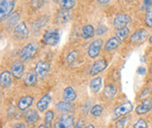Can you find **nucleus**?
Here are the masks:
<instances>
[{
	"instance_id": "nucleus-5",
	"label": "nucleus",
	"mask_w": 152,
	"mask_h": 128,
	"mask_svg": "<svg viewBox=\"0 0 152 128\" xmlns=\"http://www.w3.org/2000/svg\"><path fill=\"white\" fill-rule=\"evenodd\" d=\"M37 52V45L35 43H28L20 51V59L22 61H29Z\"/></svg>"
},
{
	"instance_id": "nucleus-9",
	"label": "nucleus",
	"mask_w": 152,
	"mask_h": 128,
	"mask_svg": "<svg viewBox=\"0 0 152 128\" xmlns=\"http://www.w3.org/2000/svg\"><path fill=\"white\" fill-rule=\"evenodd\" d=\"M28 34H29L28 28L25 22H20V24H18L14 27L13 35L17 39L24 40L28 37Z\"/></svg>"
},
{
	"instance_id": "nucleus-38",
	"label": "nucleus",
	"mask_w": 152,
	"mask_h": 128,
	"mask_svg": "<svg viewBox=\"0 0 152 128\" xmlns=\"http://www.w3.org/2000/svg\"><path fill=\"white\" fill-rule=\"evenodd\" d=\"M151 4H152V0H145L142 9H148L150 7H152Z\"/></svg>"
},
{
	"instance_id": "nucleus-23",
	"label": "nucleus",
	"mask_w": 152,
	"mask_h": 128,
	"mask_svg": "<svg viewBox=\"0 0 152 128\" xmlns=\"http://www.w3.org/2000/svg\"><path fill=\"white\" fill-rule=\"evenodd\" d=\"M69 17H71V12H69V10L61 9L56 15V21L59 22L60 25H64L69 20Z\"/></svg>"
},
{
	"instance_id": "nucleus-6",
	"label": "nucleus",
	"mask_w": 152,
	"mask_h": 128,
	"mask_svg": "<svg viewBox=\"0 0 152 128\" xmlns=\"http://www.w3.org/2000/svg\"><path fill=\"white\" fill-rule=\"evenodd\" d=\"M152 109V99L149 97H145L142 100L135 108V113L139 116L148 114Z\"/></svg>"
},
{
	"instance_id": "nucleus-36",
	"label": "nucleus",
	"mask_w": 152,
	"mask_h": 128,
	"mask_svg": "<svg viewBox=\"0 0 152 128\" xmlns=\"http://www.w3.org/2000/svg\"><path fill=\"white\" fill-rule=\"evenodd\" d=\"M128 119L127 118H123L119 121H118L115 123V127L116 128H124V126L126 125V123H127Z\"/></svg>"
},
{
	"instance_id": "nucleus-29",
	"label": "nucleus",
	"mask_w": 152,
	"mask_h": 128,
	"mask_svg": "<svg viewBox=\"0 0 152 128\" xmlns=\"http://www.w3.org/2000/svg\"><path fill=\"white\" fill-rule=\"evenodd\" d=\"M58 3H59V7L62 9H67V10L72 9L75 5L74 0H59Z\"/></svg>"
},
{
	"instance_id": "nucleus-25",
	"label": "nucleus",
	"mask_w": 152,
	"mask_h": 128,
	"mask_svg": "<svg viewBox=\"0 0 152 128\" xmlns=\"http://www.w3.org/2000/svg\"><path fill=\"white\" fill-rule=\"evenodd\" d=\"M102 77H97L95 79H93L91 81H90V88L91 90L97 94L101 91L102 89Z\"/></svg>"
},
{
	"instance_id": "nucleus-37",
	"label": "nucleus",
	"mask_w": 152,
	"mask_h": 128,
	"mask_svg": "<svg viewBox=\"0 0 152 128\" xmlns=\"http://www.w3.org/2000/svg\"><path fill=\"white\" fill-rule=\"evenodd\" d=\"M86 123L83 119H79L77 121H76L74 128H86Z\"/></svg>"
},
{
	"instance_id": "nucleus-27",
	"label": "nucleus",
	"mask_w": 152,
	"mask_h": 128,
	"mask_svg": "<svg viewBox=\"0 0 152 128\" xmlns=\"http://www.w3.org/2000/svg\"><path fill=\"white\" fill-rule=\"evenodd\" d=\"M55 118V112L54 110H47L45 113V117H44V125L50 128L52 126V123L54 121Z\"/></svg>"
},
{
	"instance_id": "nucleus-43",
	"label": "nucleus",
	"mask_w": 152,
	"mask_h": 128,
	"mask_svg": "<svg viewBox=\"0 0 152 128\" xmlns=\"http://www.w3.org/2000/svg\"><path fill=\"white\" fill-rule=\"evenodd\" d=\"M86 128H96V126H95L94 124H88V125H87V126H86Z\"/></svg>"
},
{
	"instance_id": "nucleus-39",
	"label": "nucleus",
	"mask_w": 152,
	"mask_h": 128,
	"mask_svg": "<svg viewBox=\"0 0 152 128\" xmlns=\"http://www.w3.org/2000/svg\"><path fill=\"white\" fill-rule=\"evenodd\" d=\"M14 128H26L25 124H22V123H18L14 125Z\"/></svg>"
},
{
	"instance_id": "nucleus-24",
	"label": "nucleus",
	"mask_w": 152,
	"mask_h": 128,
	"mask_svg": "<svg viewBox=\"0 0 152 128\" xmlns=\"http://www.w3.org/2000/svg\"><path fill=\"white\" fill-rule=\"evenodd\" d=\"M94 27H93L91 25H85L83 28H82V38L84 39H89L91 38L93 36H94Z\"/></svg>"
},
{
	"instance_id": "nucleus-4",
	"label": "nucleus",
	"mask_w": 152,
	"mask_h": 128,
	"mask_svg": "<svg viewBox=\"0 0 152 128\" xmlns=\"http://www.w3.org/2000/svg\"><path fill=\"white\" fill-rule=\"evenodd\" d=\"M14 7V0H0V19L1 22L8 19Z\"/></svg>"
},
{
	"instance_id": "nucleus-45",
	"label": "nucleus",
	"mask_w": 152,
	"mask_h": 128,
	"mask_svg": "<svg viewBox=\"0 0 152 128\" xmlns=\"http://www.w3.org/2000/svg\"><path fill=\"white\" fill-rule=\"evenodd\" d=\"M148 40H149V43H150V44H152V35H151V36L149 37Z\"/></svg>"
},
{
	"instance_id": "nucleus-10",
	"label": "nucleus",
	"mask_w": 152,
	"mask_h": 128,
	"mask_svg": "<svg viewBox=\"0 0 152 128\" xmlns=\"http://www.w3.org/2000/svg\"><path fill=\"white\" fill-rule=\"evenodd\" d=\"M132 19L131 17L127 15V14H118L115 16V18L114 19V22L113 25L116 29L119 28H123V27H127V25L129 24H131Z\"/></svg>"
},
{
	"instance_id": "nucleus-35",
	"label": "nucleus",
	"mask_w": 152,
	"mask_h": 128,
	"mask_svg": "<svg viewBox=\"0 0 152 128\" xmlns=\"http://www.w3.org/2000/svg\"><path fill=\"white\" fill-rule=\"evenodd\" d=\"M107 31V27L104 25H100L97 29H96V34L98 36H102V35L105 34Z\"/></svg>"
},
{
	"instance_id": "nucleus-16",
	"label": "nucleus",
	"mask_w": 152,
	"mask_h": 128,
	"mask_svg": "<svg viewBox=\"0 0 152 128\" xmlns=\"http://www.w3.org/2000/svg\"><path fill=\"white\" fill-rule=\"evenodd\" d=\"M62 98H63L64 101L73 102L76 100V98H77V94H76L75 90L72 88V87L69 86V87H66V88L64 89L63 94H62Z\"/></svg>"
},
{
	"instance_id": "nucleus-32",
	"label": "nucleus",
	"mask_w": 152,
	"mask_h": 128,
	"mask_svg": "<svg viewBox=\"0 0 152 128\" xmlns=\"http://www.w3.org/2000/svg\"><path fill=\"white\" fill-rule=\"evenodd\" d=\"M133 128H148V124L147 121L143 118H140L136 121V123L133 124Z\"/></svg>"
},
{
	"instance_id": "nucleus-8",
	"label": "nucleus",
	"mask_w": 152,
	"mask_h": 128,
	"mask_svg": "<svg viewBox=\"0 0 152 128\" xmlns=\"http://www.w3.org/2000/svg\"><path fill=\"white\" fill-rule=\"evenodd\" d=\"M103 45V40L99 38V39H95L94 41H92L89 45L88 47V51H87V54H88L89 57L91 58H97L100 54V51H101V49Z\"/></svg>"
},
{
	"instance_id": "nucleus-31",
	"label": "nucleus",
	"mask_w": 152,
	"mask_h": 128,
	"mask_svg": "<svg viewBox=\"0 0 152 128\" xmlns=\"http://www.w3.org/2000/svg\"><path fill=\"white\" fill-rule=\"evenodd\" d=\"M145 22L149 28H152V7L147 9L145 17Z\"/></svg>"
},
{
	"instance_id": "nucleus-28",
	"label": "nucleus",
	"mask_w": 152,
	"mask_h": 128,
	"mask_svg": "<svg viewBox=\"0 0 152 128\" xmlns=\"http://www.w3.org/2000/svg\"><path fill=\"white\" fill-rule=\"evenodd\" d=\"M129 33H130V30H129L128 27H123V28H119L116 29L115 31V36L119 40H124L127 37Z\"/></svg>"
},
{
	"instance_id": "nucleus-44",
	"label": "nucleus",
	"mask_w": 152,
	"mask_h": 128,
	"mask_svg": "<svg viewBox=\"0 0 152 128\" xmlns=\"http://www.w3.org/2000/svg\"><path fill=\"white\" fill-rule=\"evenodd\" d=\"M38 128H48V127H47V126H45L44 124H40V125L38 126Z\"/></svg>"
},
{
	"instance_id": "nucleus-41",
	"label": "nucleus",
	"mask_w": 152,
	"mask_h": 128,
	"mask_svg": "<svg viewBox=\"0 0 152 128\" xmlns=\"http://www.w3.org/2000/svg\"><path fill=\"white\" fill-rule=\"evenodd\" d=\"M139 74H142V75H144L145 73V69L144 68V67H140L139 69H138V71H137Z\"/></svg>"
},
{
	"instance_id": "nucleus-47",
	"label": "nucleus",
	"mask_w": 152,
	"mask_h": 128,
	"mask_svg": "<svg viewBox=\"0 0 152 128\" xmlns=\"http://www.w3.org/2000/svg\"><path fill=\"white\" fill-rule=\"evenodd\" d=\"M42 1H43V2H47V1H48V0H42Z\"/></svg>"
},
{
	"instance_id": "nucleus-7",
	"label": "nucleus",
	"mask_w": 152,
	"mask_h": 128,
	"mask_svg": "<svg viewBox=\"0 0 152 128\" xmlns=\"http://www.w3.org/2000/svg\"><path fill=\"white\" fill-rule=\"evenodd\" d=\"M50 68H51V66L49 63L44 62V61H39L36 64V67H35V72H36L37 76L39 78L44 79L49 73Z\"/></svg>"
},
{
	"instance_id": "nucleus-15",
	"label": "nucleus",
	"mask_w": 152,
	"mask_h": 128,
	"mask_svg": "<svg viewBox=\"0 0 152 128\" xmlns=\"http://www.w3.org/2000/svg\"><path fill=\"white\" fill-rule=\"evenodd\" d=\"M11 74L16 79H20L24 75V64L22 61H15L11 66Z\"/></svg>"
},
{
	"instance_id": "nucleus-33",
	"label": "nucleus",
	"mask_w": 152,
	"mask_h": 128,
	"mask_svg": "<svg viewBox=\"0 0 152 128\" xmlns=\"http://www.w3.org/2000/svg\"><path fill=\"white\" fill-rule=\"evenodd\" d=\"M77 57H78V51H71L67 56V62L69 64H72L76 59H77Z\"/></svg>"
},
{
	"instance_id": "nucleus-20",
	"label": "nucleus",
	"mask_w": 152,
	"mask_h": 128,
	"mask_svg": "<svg viewBox=\"0 0 152 128\" xmlns=\"http://www.w3.org/2000/svg\"><path fill=\"white\" fill-rule=\"evenodd\" d=\"M116 93H118V89H116V87L114 84H108L103 89V95L107 99H113L115 96Z\"/></svg>"
},
{
	"instance_id": "nucleus-30",
	"label": "nucleus",
	"mask_w": 152,
	"mask_h": 128,
	"mask_svg": "<svg viewBox=\"0 0 152 128\" xmlns=\"http://www.w3.org/2000/svg\"><path fill=\"white\" fill-rule=\"evenodd\" d=\"M103 112V108L102 106H101V105H94L91 108H90V113L91 115L93 116V117H100V116H102Z\"/></svg>"
},
{
	"instance_id": "nucleus-46",
	"label": "nucleus",
	"mask_w": 152,
	"mask_h": 128,
	"mask_svg": "<svg viewBox=\"0 0 152 128\" xmlns=\"http://www.w3.org/2000/svg\"><path fill=\"white\" fill-rule=\"evenodd\" d=\"M54 1H55L56 3H57V2H59V0H54Z\"/></svg>"
},
{
	"instance_id": "nucleus-14",
	"label": "nucleus",
	"mask_w": 152,
	"mask_h": 128,
	"mask_svg": "<svg viewBox=\"0 0 152 128\" xmlns=\"http://www.w3.org/2000/svg\"><path fill=\"white\" fill-rule=\"evenodd\" d=\"M106 67H107V62L104 59L96 61L90 68V71H89L90 76H96V75H98L99 73L103 71Z\"/></svg>"
},
{
	"instance_id": "nucleus-42",
	"label": "nucleus",
	"mask_w": 152,
	"mask_h": 128,
	"mask_svg": "<svg viewBox=\"0 0 152 128\" xmlns=\"http://www.w3.org/2000/svg\"><path fill=\"white\" fill-rule=\"evenodd\" d=\"M97 1L99 3H101V4H107L110 1V0H97Z\"/></svg>"
},
{
	"instance_id": "nucleus-12",
	"label": "nucleus",
	"mask_w": 152,
	"mask_h": 128,
	"mask_svg": "<svg viewBox=\"0 0 152 128\" xmlns=\"http://www.w3.org/2000/svg\"><path fill=\"white\" fill-rule=\"evenodd\" d=\"M56 108L57 109L58 112H60L61 114H69L72 113L75 107L72 102H67V101H60L56 105Z\"/></svg>"
},
{
	"instance_id": "nucleus-26",
	"label": "nucleus",
	"mask_w": 152,
	"mask_h": 128,
	"mask_svg": "<svg viewBox=\"0 0 152 128\" xmlns=\"http://www.w3.org/2000/svg\"><path fill=\"white\" fill-rule=\"evenodd\" d=\"M20 20V14L19 12H17V11H15V12H12L10 17L8 18V26L9 27H11V26H16L17 24H18V22Z\"/></svg>"
},
{
	"instance_id": "nucleus-1",
	"label": "nucleus",
	"mask_w": 152,
	"mask_h": 128,
	"mask_svg": "<svg viewBox=\"0 0 152 128\" xmlns=\"http://www.w3.org/2000/svg\"><path fill=\"white\" fill-rule=\"evenodd\" d=\"M75 124V118L72 114H61L55 121L53 128H74Z\"/></svg>"
},
{
	"instance_id": "nucleus-3",
	"label": "nucleus",
	"mask_w": 152,
	"mask_h": 128,
	"mask_svg": "<svg viewBox=\"0 0 152 128\" xmlns=\"http://www.w3.org/2000/svg\"><path fill=\"white\" fill-rule=\"evenodd\" d=\"M132 110H133V105L131 101L122 103L114 109V119L125 117L128 114H130Z\"/></svg>"
},
{
	"instance_id": "nucleus-19",
	"label": "nucleus",
	"mask_w": 152,
	"mask_h": 128,
	"mask_svg": "<svg viewBox=\"0 0 152 128\" xmlns=\"http://www.w3.org/2000/svg\"><path fill=\"white\" fill-rule=\"evenodd\" d=\"M37 74L35 72V70H31L26 74V76L24 78V82L26 86H34L37 83Z\"/></svg>"
},
{
	"instance_id": "nucleus-11",
	"label": "nucleus",
	"mask_w": 152,
	"mask_h": 128,
	"mask_svg": "<svg viewBox=\"0 0 152 128\" xmlns=\"http://www.w3.org/2000/svg\"><path fill=\"white\" fill-rule=\"evenodd\" d=\"M52 102V96L50 94H45L42 98L37 102L36 108L39 112H44L48 109L50 104Z\"/></svg>"
},
{
	"instance_id": "nucleus-21",
	"label": "nucleus",
	"mask_w": 152,
	"mask_h": 128,
	"mask_svg": "<svg viewBox=\"0 0 152 128\" xmlns=\"http://www.w3.org/2000/svg\"><path fill=\"white\" fill-rule=\"evenodd\" d=\"M11 74L9 71H4L1 73V76H0V82L3 88H8L11 85L12 82V79H11Z\"/></svg>"
},
{
	"instance_id": "nucleus-2",
	"label": "nucleus",
	"mask_w": 152,
	"mask_h": 128,
	"mask_svg": "<svg viewBox=\"0 0 152 128\" xmlns=\"http://www.w3.org/2000/svg\"><path fill=\"white\" fill-rule=\"evenodd\" d=\"M60 39V33L58 29H49L43 35V43L48 46H56Z\"/></svg>"
},
{
	"instance_id": "nucleus-34",
	"label": "nucleus",
	"mask_w": 152,
	"mask_h": 128,
	"mask_svg": "<svg viewBox=\"0 0 152 128\" xmlns=\"http://www.w3.org/2000/svg\"><path fill=\"white\" fill-rule=\"evenodd\" d=\"M42 0H32L31 1V7L34 9H38L42 7Z\"/></svg>"
},
{
	"instance_id": "nucleus-18",
	"label": "nucleus",
	"mask_w": 152,
	"mask_h": 128,
	"mask_svg": "<svg viewBox=\"0 0 152 128\" xmlns=\"http://www.w3.org/2000/svg\"><path fill=\"white\" fill-rule=\"evenodd\" d=\"M39 120V113L35 109H27L25 113V121L28 124H34Z\"/></svg>"
},
{
	"instance_id": "nucleus-22",
	"label": "nucleus",
	"mask_w": 152,
	"mask_h": 128,
	"mask_svg": "<svg viewBox=\"0 0 152 128\" xmlns=\"http://www.w3.org/2000/svg\"><path fill=\"white\" fill-rule=\"evenodd\" d=\"M120 45V40L118 38H111L108 41L105 43L104 49L106 51H113L118 49Z\"/></svg>"
},
{
	"instance_id": "nucleus-17",
	"label": "nucleus",
	"mask_w": 152,
	"mask_h": 128,
	"mask_svg": "<svg viewBox=\"0 0 152 128\" xmlns=\"http://www.w3.org/2000/svg\"><path fill=\"white\" fill-rule=\"evenodd\" d=\"M34 101V98L30 95H26V96H23L21 97L18 104H17V107L20 110H26L27 108H29L33 104Z\"/></svg>"
},
{
	"instance_id": "nucleus-13",
	"label": "nucleus",
	"mask_w": 152,
	"mask_h": 128,
	"mask_svg": "<svg viewBox=\"0 0 152 128\" xmlns=\"http://www.w3.org/2000/svg\"><path fill=\"white\" fill-rule=\"evenodd\" d=\"M148 36V32L145 29H139L134 32L131 37V41L134 44H140L144 42Z\"/></svg>"
},
{
	"instance_id": "nucleus-40",
	"label": "nucleus",
	"mask_w": 152,
	"mask_h": 128,
	"mask_svg": "<svg viewBox=\"0 0 152 128\" xmlns=\"http://www.w3.org/2000/svg\"><path fill=\"white\" fill-rule=\"evenodd\" d=\"M148 94H149V89H148V88H147V89H145V90H144V93L141 95V96H142V97L145 96V97H148V96H147Z\"/></svg>"
}]
</instances>
